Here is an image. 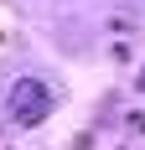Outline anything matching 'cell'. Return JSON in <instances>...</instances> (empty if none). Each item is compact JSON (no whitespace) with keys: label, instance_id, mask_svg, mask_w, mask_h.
I'll return each instance as SVG.
<instances>
[{"label":"cell","instance_id":"obj_1","mask_svg":"<svg viewBox=\"0 0 145 150\" xmlns=\"http://www.w3.org/2000/svg\"><path fill=\"white\" fill-rule=\"evenodd\" d=\"M47 114H52V93H47L42 78H21L11 88V119L21 124V129H31V124H42Z\"/></svg>","mask_w":145,"mask_h":150},{"label":"cell","instance_id":"obj_2","mask_svg":"<svg viewBox=\"0 0 145 150\" xmlns=\"http://www.w3.org/2000/svg\"><path fill=\"white\" fill-rule=\"evenodd\" d=\"M109 31H135V16L130 11H109Z\"/></svg>","mask_w":145,"mask_h":150}]
</instances>
